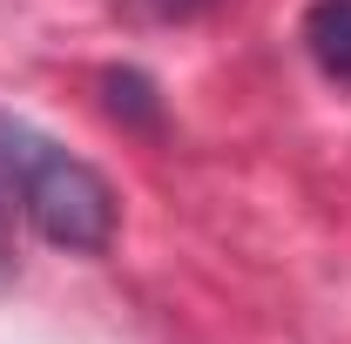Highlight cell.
I'll return each mask as SVG.
<instances>
[{
    "instance_id": "7a4b0ae2",
    "label": "cell",
    "mask_w": 351,
    "mask_h": 344,
    "mask_svg": "<svg viewBox=\"0 0 351 344\" xmlns=\"http://www.w3.org/2000/svg\"><path fill=\"white\" fill-rule=\"evenodd\" d=\"M304 47L331 82H351V0H317L311 7L304 14Z\"/></svg>"
},
{
    "instance_id": "6da1fadb",
    "label": "cell",
    "mask_w": 351,
    "mask_h": 344,
    "mask_svg": "<svg viewBox=\"0 0 351 344\" xmlns=\"http://www.w3.org/2000/svg\"><path fill=\"white\" fill-rule=\"evenodd\" d=\"M0 189H14L21 216L41 230L54 250L101 257L115 243V189L108 175L88 169L82 156H68L41 129L0 115Z\"/></svg>"
}]
</instances>
